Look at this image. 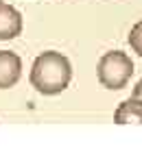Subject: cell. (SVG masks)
<instances>
[{
    "instance_id": "obj_1",
    "label": "cell",
    "mask_w": 142,
    "mask_h": 148,
    "mask_svg": "<svg viewBox=\"0 0 142 148\" xmlns=\"http://www.w3.org/2000/svg\"><path fill=\"white\" fill-rule=\"evenodd\" d=\"M28 81L42 96H57L66 92L72 81V63L57 50H46L33 61Z\"/></svg>"
},
{
    "instance_id": "obj_2",
    "label": "cell",
    "mask_w": 142,
    "mask_h": 148,
    "mask_svg": "<svg viewBox=\"0 0 142 148\" xmlns=\"http://www.w3.org/2000/svg\"><path fill=\"white\" fill-rule=\"evenodd\" d=\"M133 76V61L123 50H109L98 59L96 63V79L105 89L118 92L127 87Z\"/></svg>"
},
{
    "instance_id": "obj_3",
    "label": "cell",
    "mask_w": 142,
    "mask_h": 148,
    "mask_svg": "<svg viewBox=\"0 0 142 148\" xmlns=\"http://www.w3.org/2000/svg\"><path fill=\"white\" fill-rule=\"evenodd\" d=\"M22 76V59L13 50H0V89H9Z\"/></svg>"
},
{
    "instance_id": "obj_4",
    "label": "cell",
    "mask_w": 142,
    "mask_h": 148,
    "mask_svg": "<svg viewBox=\"0 0 142 148\" xmlns=\"http://www.w3.org/2000/svg\"><path fill=\"white\" fill-rule=\"evenodd\" d=\"M22 35V13L0 0V42H9Z\"/></svg>"
},
{
    "instance_id": "obj_5",
    "label": "cell",
    "mask_w": 142,
    "mask_h": 148,
    "mask_svg": "<svg viewBox=\"0 0 142 148\" xmlns=\"http://www.w3.org/2000/svg\"><path fill=\"white\" fill-rule=\"evenodd\" d=\"M116 124H142V100L127 98L114 111Z\"/></svg>"
},
{
    "instance_id": "obj_6",
    "label": "cell",
    "mask_w": 142,
    "mask_h": 148,
    "mask_svg": "<svg viewBox=\"0 0 142 148\" xmlns=\"http://www.w3.org/2000/svg\"><path fill=\"white\" fill-rule=\"evenodd\" d=\"M127 42H129V46H131V50L136 52L138 57H142V20L131 26Z\"/></svg>"
},
{
    "instance_id": "obj_7",
    "label": "cell",
    "mask_w": 142,
    "mask_h": 148,
    "mask_svg": "<svg viewBox=\"0 0 142 148\" xmlns=\"http://www.w3.org/2000/svg\"><path fill=\"white\" fill-rule=\"evenodd\" d=\"M131 98H136V100H142V79L136 83V87H133V92H131Z\"/></svg>"
}]
</instances>
